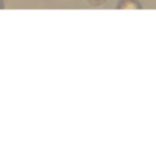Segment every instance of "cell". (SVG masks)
Here are the masks:
<instances>
[{"instance_id":"cell-1","label":"cell","mask_w":156,"mask_h":155,"mask_svg":"<svg viewBox=\"0 0 156 155\" xmlns=\"http://www.w3.org/2000/svg\"><path fill=\"white\" fill-rule=\"evenodd\" d=\"M118 8H121V10H140L141 5L136 0H122L118 4Z\"/></svg>"},{"instance_id":"cell-2","label":"cell","mask_w":156,"mask_h":155,"mask_svg":"<svg viewBox=\"0 0 156 155\" xmlns=\"http://www.w3.org/2000/svg\"><path fill=\"white\" fill-rule=\"evenodd\" d=\"M88 3L92 5H101L103 3H106V0H88Z\"/></svg>"},{"instance_id":"cell-3","label":"cell","mask_w":156,"mask_h":155,"mask_svg":"<svg viewBox=\"0 0 156 155\" xmlns=\"http://www.w3.org/2000/svg\"><path fill=\"white\" fill-rule=\"evenodd\" d=\"M2 5H3V4H2V2H0V8H2Z\"/></svg>"}]
</instances>
